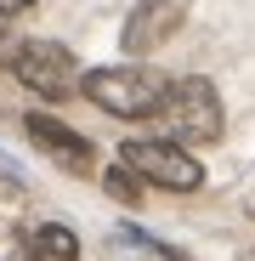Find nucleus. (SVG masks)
Wrapping results in <instances>:
<instances>
[{
  "label": "nucleus",
  "instance_id": "7",
  "mask_svg": "<svg viewBox=\"0 0 255 261\" xmlns=\"http://www.w3.org/2000/svg\"><path fill=\"white\" fill-rule=\"evenodd\" d=\"M23 255L29 261H79V239L63 222H40L23 233Z\"/></svg>",
  "mask_w": 255,
  "mask_h": 261
},
{
  "label": "nucleus",
  "instance_id": "5",
  "mask_svg": "<svg viewBox=\"0 0 255 261\" xmlns=\"http://www.w3.org/2000/svg\"><path fill=\"white\" fill-rule=\"evenodd\" d=\"M176 29H182V6H176V0H136L131 23H125V51H131V57H148V51H159Z\"/></svg>",
  "mask_w": 255,
  "mask_h": 261
},
{
  "label": "nucleus",
  "instance_id": "4",
  "mask_svg": "<svg viewBox=\"0 0 255 261\" xmlns=\"http://www.w3.org/2000/svg\"><path fill=\"white\" fill-rule=\"evenodd\" d=\"M12 74L46 102H63L79 85V68H74L68 46H57V40H29V46H17L12 51Z\"/></svg>",
  "mask_w": 255,
  "mask_h": 261
},
{
  "label": "nucleus",
  "instance_id": "3",
  "mask_svg": "<svg viewBox=\"0 0 255 261\" xmlns=\"http://www.w3.org/2000/svg\"><path fill=\"white\" fill-rule=\"evenodd\" d=\"M119 165H131L142 182H153V188H170V193H193V188H204V165L182 148V142H159V137H131L119 148Z\"/></svg>",
  "mask_w": 255,
  "mask_h": 261
},
{
  "label": "nucleus",
  "instance_id": "1",
  "mask_svg": "<svg viewBox=\"0 0 255 261\" xmlns=\"http://www.w3.org/2000/svg\"><path fill=\"white\" fill-rule=\"evenodd\" d=\"M79 91L114 119H153L170 97V80L153 68H136V63H119V68H91Z\"/></svg>",
  "mask_w": 255,
  "mask_h": 261
},
{
  "label": "nucleus",
  "instance_id": "9",
  "mask_svg": "<svg viewBox=\"0 0 255 261\" xmlns=\"http://www.w3.org/2000/svg\"><path fill=\"white\" fill-rule=\"evenodd\" d=\"M34 0H0V17H17V12H29Z\"/></svg>",
  "mask_w": 255,
  "mask_h": 261
},
{
  "label": "nucleus",
  "instance_id": "2",
  "mask_svg": "<svg viewBox=\"0 0 255 261\" xmlns=\"http://www.w3.org/2000/svg\"><path fill=\"white\" fill-rule=\"evenodd\" d=\"M159 119L170 130V142H182V148L216 142L221 137V97H216V85L199 80V74L193 80H176L170 97H164V108H159Z\"/></svg>",
  "mask_w": 255,
  "mask_h": 261
},
{
  "label": "nucleus",
  "instance_id": "6",
  "mask_svg": "<svg viewBox=\"0 0 255 261\" xmlns=\"http://www.w3.org/2000/svg\"><path fill=\"white\" fill-rule=\"evenodd\" d=\"M23 130H29V142L46 148L63 170H74V176H85V170H91V142H85L79 130H68L63 119H51V114H29Z\"/></svg>",
  "mask_w": 255,
  "mask_h": 261
},
{
  "label": "nucleus",
  "instance_id": "8",
  "mask_svg": "<svg viewBox=\"0 0 255 261\" xmlns=\"http://www.w3.org/2000/svg\"><path fill=\"white\" fill-rule=\"evenodd\" d=\"M102 188H108L119 204H142V176H136L131 165H114L108 176H102Z\"/></svg>",
  "mask_w": 255,
  "mask_h": 261
}]
</instances>
